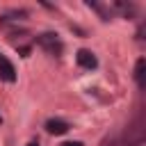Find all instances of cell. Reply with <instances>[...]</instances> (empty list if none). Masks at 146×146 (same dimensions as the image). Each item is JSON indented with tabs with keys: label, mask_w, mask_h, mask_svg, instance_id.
Segmentation results:
<instances>
[{
	"label": "cell",
	"mask_w": 146,
	"mask_h": 146,
	"mask_svg": "<svg viewBox=\"0 0 146 146\" xmlns=\"http://www.w3.org/2000/svg\"><path fill=\"white\" fill-rule=\"evenodd\" d=\"M144 68H146V59L139 57L137 64H135V80H137L139 84H144Z\"/></svg>",
	"instance_id": "obj_5"
},
{
	"label": "cell",
	"mask_w": 146,
	"mask_h": 146,
	"mask_svg": "<svg viewBox=\"0 0 146 146\" xmlns=\"http://www.w3.org/2000/svg\"><path fill=\"white\" fill-rule=\"evenodd\" d=\"M103 146H107V144H103Z\"/></svg>",
	"instance_id": "obj_11"
},
{
	"label": "cell",
	"mask_w": 146,
	"mask_h": 146,
	"mask_svg": "<svg viewBox=\"0 0 146 146\" xmlns=\"http://www.w3.org/2000/svg\"><path fill=\"white\" fill-rule=\"evenodd\" d=\"M0 80H5V82H14L16 80V68L7 57H0Z\"/></svg>",
	"instance_id": "obj_4"
},
{
	"label": "cell",
	"mask_w": 146,
	"mask_h": 146,
	"mask_svg": "<svg viewBox=\"0 0 146 146\" xmlns=\"http://www.w3.org/2000/svg\"><path fill=\"white\" fill-rule=\"evenodd\" d=\"M25 16H27L25 9H14V11H7V14L2 16L0 23H5V21H18V18H25Z\"/></svg>",
	"instance_id": "obj_6"
},
{
	"label": "cell",
	"mask_w": 146,
	"mask_h": 146,
	"mask_svg": "<svg viewBox=\"0 0 146 146\" xmlns=\"http://www.w3.org/2000/svg\"><path fill=\"white\" fill-rule=\"evenodd\" d=\"M75 62H78L82 68H96V66H98L96 55H94L91 50H87V48H80V50L75 52Z\"/></svg>",
	"instance_id": "obj_2"
},
{
	"label": "cell",
	"mask_w": 146,
	"mask_h": 146,
	"mask_svg": "<svg viewBox=\"0 0 146 146\" xmlns=\"http://www.w3.org/2000/svg\"><path fill=\"white\" fill-rule=\"evenodd\" d=\"M46 130H48L50 135H64V132L71 130V125H68L64 119H48V121H46Z\"/></svg>",
	"instance_id": "obj_3"
},
{
	"label": "cell",
	"mask_w": 146,
	"mask_h": 146,
	"mask_svg": "<svg viewBox=\"0 0 146 146\" xmlns=\"http://www.w3.org/2000/svg\"><path fill=\"white\" fill-rule=\"evenodd\" d=\"M59 146H84L82 141H64V144H59Z\"/></svg>",
	"instance_id": "obj_8"
},
{
	"label": "cell",
	"mask_w": 146,
	"mask_h": 146,
	"mask_svg": "<svg viewBox=\"0 0 146 146\" xmlns=\"http://www.w3.org/2000/svg\"><path fill=\"white\" fill-rule=\"evenodd\" d=\"M0 123H2V116H0Z\"/></svg>",
	"instance_id": "obj_10"
},
{
	"label": "cell",
	"mask_w": 146,
	"mask_h": 146,
	"mask_svg": "<svg viewBox=\"0 0 146 146\" xmlns=\"http://www.w3.org/2000/svg\"><path fill=\"white\" fill-rule=\"evenodd\" d=\"M36 43H39L46 52H50V55H62V50H64V43H62L59 36L52 34V32H43V34H39V36H36Z\"/></svg>",
	"instance_id": "obj_1"
},
{
	"label": "cell",
	"mask_w": 146,
	"mask_h": 146,
	"mask_svg": "<svg viewBox=\"0 0 146 146\" xmlns=\"http://www.w3.org/2000/svg\"><path fill=\"white\" fill-rule=\"evenodd\" d=\"M16 50H18L23 57H27V55H30V46H21V48H16Z\"/></svg>",
	"instance_id": "obj_7"
},
{
	"label": "cell",
	"mask_w": 146,
	"mask_h": 146,
	"mask_svg": "<svg viewBox=\"0 0 146 146\" xmlns=\"http://www.w3.org/2000/svg\"><path fill=\"white\" fill-rule=\"evenodd\" d=\"M27 146H39V141H30V144H27Z\"/></svg>",
	"instance_id": "obj_9"
}]
</instances>
